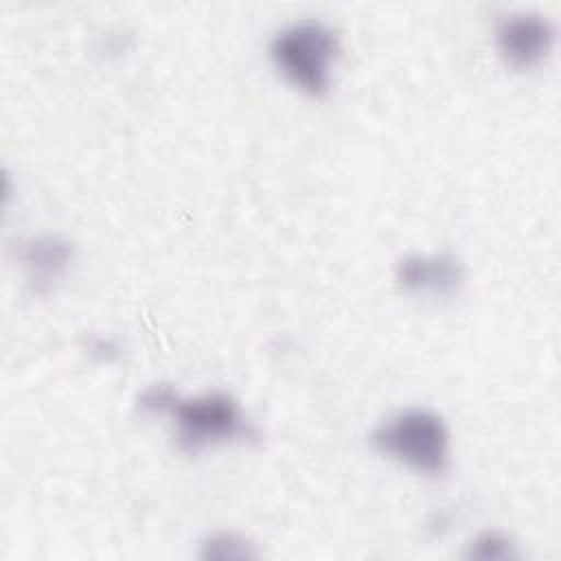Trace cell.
Segmentation results:
<instances>
[{"instance_id": "6da1fadb", "label": "cell", "mask_w": 561, "mask_h": 561, "mask_svg": "<svg viewBox=\"0 0 561 561\" xmlns=\"http://www.w3.org/2000/svg\"><path fill=\"white\" fill-rule=\"evenodd\" d=\"M138 405L147 412L171 414L178 425V443L188 454L213 443L256 438V430L237 399L221 390L184 399L169 383H153L138 394Z\"/></svg>"}, {"instance_id": "7a4b0ae2", "label": "cell", "mask_w": 561, "mask_h": 561, "mask_svg": "<svg viewBox=\"0 0 561 561\" xmlns=\"http://www.w3.org/2000/svg\"><path fill=\"white\" fill-rule=\"evenodd\" d=\"M337 53V33L318 18L296 20L276 31L270 42V57L280 75L311 96H322L329 90Z\"/></svg>"}, {"instance_id": "3957f363", "label": "cell", "mask_w": 561, "mask_h": 561, "mask_svg": "<svg viewBox=\"0 0 561 561\" xmlns=\"http://www.w3.org/2000/svg\"><path fill=\"white\" fill-rule=\"evenodd\" d=\"M370 443L377 451L427 476L443 473L449 462V432L440 414L408 408L379 423Z\"/></svg>"}, {"instance_id": "277c9868", "label": "cell", "mask_w": 561, "mask_h": 561, "mask_svg": "<svg viewBox=\"0 0 561 561\" xmlns=\"http://www.w3.org/2000/svg\"><path fill=\"white\" fill-rule=\"evenodd\" d=\"M495 44L506 64L513 68H530L550 53L554 24L539 11H513L497 22Z\"/></svg>"}, {"instance_id": "5b68a950", "label": "cell", "mask_w": 561, "mask_h": 561, "mask_svg": "<svg viewBox=\"0 0 561 561\" xmlns=\"http://www.w3.org/2000/svg\"><path fill=\"white\" fill-rule=\"evenodd\" d=\"M397 283L423 296H451L465 280L462 263L451 252L436 254H408L397 263Z\"/></svg>"}, {"instance_id": "8992f818", "label": "cell", "mask_w": 561, "mask_h": 561, "mask_svg": "<svg viewBox=\"0 0 561 561\" xmlns=\"http://www.w3.org/2000/svg\"><path fill=\"white\" fill-rule=\"evenodd\" d=\"M20 263L24 265L28 280L35 289H48L70 265L75 248L66 237L39 234L20 241L15 248Z\"/></svg>"}, {"instance_id": "52a82bcc", "label": "cell", "mask_w": 561, "mask_h": 561, "mask_svg": "<svg viewBox=\"0 0 561 561\" xmlns=\"http://www.w3.org/2000/svg\"><path fill=\"white\" fill-rule=\"evenodd\" d=\"M199 557L217 559V561H243V559H256L259 552L248 539L234 533H217L202 541Z\"/></svg>"}, {"instance_id": "ba28073f", "label": "cell", "mask_w": 561, "mask_h": 561, "mask_svg": "<svg viewBox=\"0 0 561 561\" xmlns=\"http://www.w3.org/2000/svg\"><path fill=\"white\" fill-rule=\"evenodd\" d=\"M467 559H480V561H508V559H517V546L502 533L495 530H486L482 535H478L465 552Z\"/></svg>"}, {"instance_id": "9c48e42d", "label": "cell", "mask_w": 561, "mask_h": 561, "mask_svg": "<svg viewBox=\"0 0 561 561\" xmlns=\"http://www.w3.org/2000/svg\"><path fill=\"white\" fill-rule=\"evenodd\" d=\"M88 348H90L92 355H99L105 362H110V359H114L118 355V346L112 340H103V337H92Z\"/></svg>"}]
</instances>
